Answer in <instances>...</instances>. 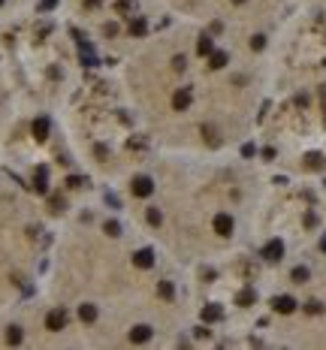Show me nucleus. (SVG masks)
Here are the masks:
<instances>
[{"mask_svg": "<svg viewBox=\"0 0 326 350\" xmlns=\"http://www.w3.org/2000/svg\"><path fill=\"white\" fill-rule=\"evenodd\" d=\"M66 320H69L66 308H55V311H49V317H46V329L49 332H61L66 326Z\"/></svg>", "mask_w": 326, "mask_h": 350, "instance_id": "1", "label": "nucleus"}, {"mask_svg": "<svg viewBox=\"0 0 326 350\" xmlns=\"http://www.w3.org/2000/svg\"><path fill=\"white\" fill-rule=\"evenodd\" d=\"M263 257H266L269 263H278V260L284 257V242H281V239H272V242H266V248H263Z\"/></svg>", "mask_w": 326, "mask_h": 350, "instance_id": "2", "label": "nucleus"}, {"mask_svg": "<svg viewBox=\"0 0 326 350\" xmlns=\"http://www.w3.org/2000/svg\"><path fill=\"white\" fill-rule=\"evenodd\" d=\"M133 193H136V197H148V193L154 190V181L148 178V175H136L133 178V187H130Z\"/></svg>", "mask_w": 326, "mask_h": 350, "instance_id": "3", "label": "nucleus"}, {"mask_svg": "<svg viewBox=\"0 0 326 350\" xmlns=\"http://www.w3.org/2000/svg\"><path fill=\"white\" fill-rule=\"evenodd\" d=\"M272 308L278 311V314H293V311H296V299L293 296H275Z\"/></svg>", "mask_w": 326, "mask_h": 350, "instance_id": "4", "label": "nucleus"}, {"mask_svg": "<svg viewBox=\"0 0 326 350\" xmlns=\"http://www.w3.org/2000/svg\"><path fill=\"white\" fill-rule=\"evenodd\" d=\"M191 100H194V97H191V88H178L175 97H172V109H175V112H185V109L191 106Z\"/></svg>", "mask_w": 326, "mask_h": 350, "instance_id": "5", "label": "nucleus"}, {"mask_svg": "<svg viewBox=\"0 0 326 350\" xmlns=\"http://www.w3.org/2000/svg\"><path fill=\"white\" fill-rule=\"evenodd\" d=\"M133 263H136L139 269H151V266H154V251H151V248L136 251V254H133Z\"/></svg>", "mask_w": 326, "mask_h": 350, "instance_id": "6", "label": "nucleus"}, {"mask_svg": "<svg viewBox=\"0 0 326 350\" xmlns=\"http://www.w3.org/2000/svg\"><path fill=\"white\" fill-rule=\"evenodd\" d=\"M214 232H217V236H230V232H233V217L230 214H217L214 217Z\"/></svg>", "mask_w": 326, "mask_h": 350, "instance_id": "7", "label": "nucleus"}, {"mask_svg": "<svg viewBox=\"0 0 326 350\" xmlns=\"http://www.w3.org/2000/svg\"><path fill=\"white\" fill-rule=\"evenodd\" d=\"M33 139L36 142H46L49 139V118H36L33 121Z\"/></svg>", "mask_w": 326, "mask_h": 350, "instance_id": "8", "label": "nucleus"}, {"mask_svg": "<svg viewBox=\"0 0 326 350\" xmlns=\"http://www.w3.org/2000/svg\"><path fill=\"white\" fill-rule=\"evenodd\" d=\"M33 190L36 193H46L49 190V172L40 166V169H36V175H33Z\"/></svg>", "mask_w": 326, "mask_h": 350, "instance_id": "9", "label": "nucleus"}, {"mask_svg": "<svg viewBox=\"0 0 326 350\" xmlns=\"http://www.w3.org/2000/svg\"><path fill=\"white\" fill-rule=\"evenodd\" d=\"M221 317H224V311L217 308V305H205L202 308V320L205 323H214V320H221Z\"/></svg>", "mask_w": 326, "mask_h": 350, "instance_id": "10", "label": "nucleus"}, {"mask_svg": "<svg viewBox=\"0 0 326 350\" xmlns=\"http://www.w3.org/2000/svg\"><path fill=\"white\" fill-rule=\"evenodd\" d=\"M208 67H211V70L227 67V52H211V55H208Z\"/></svg>", "mask_w": 326, "mask_h": 350, "instance_id": "11", "label": "nucleus"}, {"mask_svg": "<svg viewBox=\"0 0 326 350\" xmlns=\"http://www.w3.org/2000/svg\"><path fill=\"white\" fill-rule=\"evenodd\" d=\"M211 52H214V46H211V36H199V43H196V55L208 58Z\"/></svg>", "mask_w": 326, "mask_h": 350, "instance_id": "12", "label": "nucleus"}, {"mask_svg": "<svg viewBox=\"0 0 326 350\" xmlns=\"http://www.w3.org/2000/svg\"><path fill=\"white\" fill-rule=\"evenodd\" d=\"M148 338H151V329H148V326H136V329L130 332V341H136V344H139V341H148Z\"/></svg>", "mask_w": 326, "mask_h": 350, "instance_id": "13", "label": "nucleus"}, {"mask_svg": "<svg viewBox=\"0 0 326 350\" xmlns=\"http://www.w3.org/2000/svg\"><path fill=\"white\" fill-rule=\"evenodd\" d=\"M290 281H293V284H305L308 281V269L305 266H296L293 272H290Z\"/></svg>", "mask_w": 326, "mask_h": 350, "instance_id": "14", "label": "nucleus"}, {"mask_svg": "<svg viewBox=\"0 0 326 350\" xmlns=\"http://www.w3.org/2000/svg\"><path fill=\"white\" fill-rule=\"evenodd\" d=\"M254 299H257V293H254V290H251V287H245V290H242V293H239V296H236V302H239V305H242V308H248V305H251V302H254Z\"/></svg>", "mask_w": 326, "mask_h": 350, "instance_id": "15", "label": "nucleus"}, {"mask_svg": "<svg viewBox=\"0 0 326 350\" xmlns=\"http://www.w3.org/2000/svg\"><path fill=\"white\" fill-rule=\"evenodd\" d=\"M79 317H82L85 323H94V320H97V308H94V305H82V308H79Z\"/></svg>", "mask_w": 326, "mask_h": 350, "instance_id": "16", "label": "nucleus"}, {"mask_svg": "<svg viewBox=\"0 0 326 350\" xmlns=\"http://www.w3.org/2000/svg\"><path fill=\"white\" fill-rule=\"evenodd\" d=\"M145 30H148V24H145L142 18H133V21H130V33H133V36H142Z\"/></svg>", "mask_w": 326, "mask_h": 350, "instance_id": "17", "label": "nucleus"}, {"mask_svg": "<svg viewBox=\"0 0 326 350\" xmlns=\"http://www.w3.org/2000/svg\"><path fill=\"white\" fill-rule=\"evenodd\" d=\"M305 166H308V169H320V166H323V157H320V154H308V157H305Z\"/></svg>", "mask_w": 326, "mask_h": 350, "instance_id": "18", "label": "nucleus"}, {"mask_svg": "<svg viewBox=\"0 0 326 350\" xmlns=\"http://www.w3.org/2000/svg\"><path fill=\"white\" fill-rule=\"evenodd\" d=\"M157 293H160L163 299H172V296H175V290H172V284H169V281H160V287H157Z\"/></svg>", "mask_w": 326, "mask_h": 350, "instance_id": "19", "label": "nucleus"}, {"mask_svg": "<svg viewBox=\"0 0 326 350\" xmlns=\"http://www.w3.org/2000/svg\"><path fill=\"white\" fill-rule=\"evenodd\" d=\"M6 341H9V344H18V341H21V329H18V326H9V329H6Z\"/></svg>", "mask_w": 326, "mask_h": 350, "instance_id": "20", "label": "nucleus"}, {"mask_svg": "<svg viewBox=\"0 0 326 350\" xmlns=\"http://www.w3.org/2000/svg\"><path fill=\"white\" fill-rule=\"evenodd\" d=\"M251 49H254V52H263V49H266V36H263V33H257V36L251 40Z\"/></svg>", "mask_w": 326, "mask_h": 350, "instance_id": "21", "label": "nucleus"}, {"mask_svg": "<svg viewBox=\"0 0 326 350\" xmlns=\"http://www.w3.org/2000/svg\"><path fill=\"white\" fill-rule=\"evenodd\" d=\"M305 311H308V314H323V305L317 299H311V302H305Z\"/></svg>", "mask_w": 326, "mask_h": 350, "instance_id": "22", "label": "nucleus"}, {"mask_svg": "<svg viewBox=\"0 0 326 350\" xmlns=\"http://www.w3.org/2000/svg\"><path fill=\"white\" fill-rule=\"evenodd\" d=\"M160 220H163L160 217V209H148V223L151 226H160Z\"/></svg>", "mask_w": 326, "mask_h": 350, "instance_id": "23", "label": "nucleus"}, {"mask_svg": "<svg viewBox=\"0 0 326 350\" xmlns=\"http://www.w3.org/2000/svg\"><path fill=\"white\" fill-rule=\"evenodd\" d=\"M58 6V0H43V3H40V12H52Z\"/></svg>", "mask_w": 326, "mask_h": 350, "instance_id": "24", "label": "nucleus"}, {"mask_svg": "<svg viewBox=\"0 0 326 350\" xmlns=\"http://www.w3.org/2000/svg\"><path fill=\"white\" fill-rule=\"evenodd\" d=\"M185 67H188V61H185V58H181V55H178V58H172V70H178V72H181V70H185Z\"/></svg>", "mask_w": 326, "mask_h": 350, "instance_id": "25", "label": "nucleus"}, {"mask_svg": "<svg viewBox=\"0 0 326 350\" xmlns=\"http://www.w3.org/2000/svg\"><path fill=\"white\" fill-rule=\"evenodd\" d=\"M85 184V178H79V175H69L66 178V187H82Z\"/></svg>", "mask_w": 326, "mask_h": 350, "instance_id": "26", "label": "nucleus"}, {"mask_svg": "<svg viewBox=\"0 0 326 350\" xmlns=\"http://www.w3.org/2000/svg\"><path fill=\"white\" fill-rule=\"evenodd\" d=\"M106 232H109V236H118V232H121V226H118L115 220H109V223H106Z\"/></svg>", "mask_w": 326, "mask_h": 350, "instance_id": "27", "label": "nucleus"}, {"mask_svg": "<svg viewBox=\"0 0 326 350\" xmlns=\"http://www.w3.org/2000/svg\"><path fill=\"white\" fill-rule=\"evenodd\" d=\"M103 33H106V36H115V33H118V24H106Z\"/></svg>", "mask_w": 326, "mask_h": 350, "instance_id": "28", "label": "nucleus"}, {"mask_svg": "<svg viewBox=\"0 0 326 350\" xmlns=\"http://www.w3.org/2000/svg\"><path fill=\"white\" fill-rule=\"evenodd\" d=\"M52 209L61 211V209H64V200H61V197H52Z\"/></svg>", "mask_w": 326, "mask_h": 350, "instance_id": "29", "label": "nucleus"}, {"mask_svg": "<svg viewBox=\"0 0 326 350\" xmlns=\"http://www.w3.org/2000/svg\"><path fill=\"white\" fill-rule=\"evenodd\" d=\"M305 226H317V214L308 211V214H305Z\"/></svg>", "mask_w": 326, "mask_h": 350, "instance_id": "30", "label": "nucleus"}, {"mask_svg": "<svg viewBox=\"0 0 326 350\" xmlns=\"http://www.w3.org/2000/svg\"><path fill=\"white\" fill-rule=\"evenodd\" d=\"M196 338H208V329L205 326H196Z\"/></svg>", "mask_w": 326, "mask_h": 350, "instance_id": "31", "label": "nucleus"}, {"mask_svg": "<svg viewBox=\"0 0 326 350\" xmlns=\"http://www.w3.org/2000/svg\"><path fill=\"white\" fill-rule=\"evenodd\" d=\"M320 103H323V112H326V85L320 88Z\"/></svg>", "mask_w": 326, "mask_h": 350, "instance_id": "32", "label": "nucleus"}, {"mask_svg": "<svg viewBox=\"0 0 326 350\" xmlns=\"http://www.w3.org/2000/svg\"><path fill=\"white\" fill-rule=\"evenodd\" d=\"M85 6H100V0H85Z\"/></svg>", "mask_w": 326, "mask_h": 350, "instance_id": "33", "label": "nucleus"}, {"mask_svg": "<svg viewBox=\"0 0 326 350\" xmlns=\"http://www.w3.org/2000/svg\"><path fill=\"white\" fill-rule=\"evenodd\" d=\"M233 3H245V0H233Z\"/></svg>", "mask_w": 326, "mask_h": 350, "instance_id": "34", "label": "nucleus"}, {"mask_svg": "<svg viewBox=\"0 0 326 350\" xmlns=\"http://www.w3.org/2000/svg\"><path fill=\"white\" fill-rule=\"evenodd\" d=\"M0 6H3V0H0Z\"/></svg>", "mask_w": 326, "mask_h": 350, "instance_id": "35", "label": "nucleus"}]
</instances>
